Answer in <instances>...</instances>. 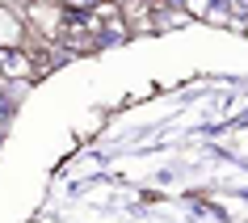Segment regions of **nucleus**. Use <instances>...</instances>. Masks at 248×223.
<instances>
[{"label": "nucleus", "instance_id": "7ed1b4c3", "mask_svg": "<svg viewBox=\"0 0 248 223\" xmlns=\"http://www.w3.org/2000/svg\"><path fill=\"white\" fill-rule=\"evenodd\" d=\"M227 4H235V9H240V13H248V0H227Z\"/></svg>", "mask_w": 248, "mask_h": 223}, {"label": "nucleus", "instance_id": "f03ea898", "mask_svg": "<svg viewBox=\"0 0 248 223\" xmlns=\"http://www.w3.org/2000/svg\"><path fill=\"white\" fill-rule=\"evenodd\" d=\"M101 0H67V9H97Z\"/></svg>", "mask_w": 248, "mask_h": 223}, {"label": "nucleus", "instance_id": "f257e3e1", "mask_svg": "<svg viewBox=\"0 0 248 223\" xmlns=\"http://www.w3.org/2000/svg\"><path fill=\"white\" fill-rule=\"evenodd\" d=\"M0 67H4L9 76H26V72H30V59H26V55H21V51H9V55H4V64H0Z\"/></svg>", "mask_w": 248, "mask_h": 223}]
</instances>
